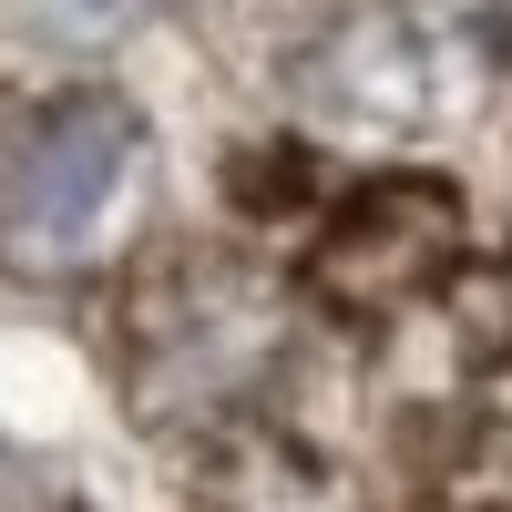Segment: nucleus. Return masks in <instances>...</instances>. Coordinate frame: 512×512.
Returning <instances> with one entry per match:
<instances>
[{
    "label": "nucleus",
    "instance_id": "nucleus-1",
    "mask_svg": "<svg viewBox=\"0 0 512 512\" xmlns=\"http://www.w3.org/2000/svg\"><path fill=\"white\" fill-rule=\"evenodd\" d=\"M144 123L113 93H62L0 144V267L11 277H72L103 246L123 185H134Z\"/></svg>",
    "mask_w": 512,
    "mask_h": 512
},
{
    "label": "nucleus",
    "instance_id": "nucleus-2",
    "mask_svg": "<svg viewBox=\"0 0 512 512\" xmlns=\"http://www.w3.org/2000/svg\"><path fill=\"white\" fill-rule=\"evenodd\" d=\"M461 236H472L461 185H441V175H369V185L338 195L328 226L308 236L297 287H308L328 318L379 328V318H400V308H420V297H441L461 277Z\"/></svg>",
    "mask_w": 512,
    "mask_h": 512
}]
</instances>
